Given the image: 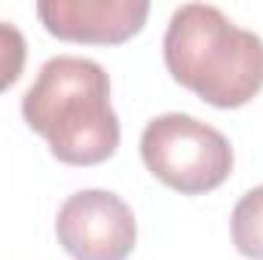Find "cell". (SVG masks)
<instances>
[{
  "label": "cell",
  "mask_w": 263,
  "mask_h": 260,
  "mask_svg": "<svg viewBox=\"0 0 263 260\" xmlns=\"http://www.w3.org/2000/svg\"><path fill=\"white\" fill-rule=\"evenodd\" d=\"M22 117L67 165H98L120 147L107 70L83 55H55L22 95Z\"/></svg>",
  "instance_id": "6da1fadb"
},
{
  "label": "cell",
  "mask_w": 263,
  "mask_h": 260,
  "mask_svg": "<svg viewBox=\"0 0 263 260\" xmlns=\"http://www.w3.org/2000/svg\"><path fill=\"white\" fill-rule=\"evenodd\" d=\"M162 55L168 73L214 107H242L263 89V40L211 3L172 12Z\"/></svg>",
  "instance_id": "7a4b0ae2"
},
{
  "label": "cell",
  "mask_w": 263,
  "mask_h": 260,
  "mask_svg": "<svg viewBox=\"0 0 263 260\" xmlns=\"http://www.w3.org/2000/svg\"><path fill=\"white\" fill-rule=\"evenodd\" d=\"M141 156L153 178L196 196L220 187L233 172V147L223 132L190 114H162L141 135Z\"/></svg>",
  "instance_id": "3957f363"
},
{
  "label": "cell",
  "mask_w": 263,
  "mask_h": 260,
  "mask_svg": "<svg viewBox=\"0 0 263 260\" xmlns=\"http://www.w3.org/2000/svg\"><path fill=\"white\" fill-rule=\"evenodd\" d=\"M55 236L73 260H126L138 239V224L117 193L80 190L59 208Z\"/></svg>",
  "instance_id": "277c9868"
},
{
  "label": "cell",
  "mask_w": 263,
  "mask_h": 260,
  "mask_svg": "<svg viewBox=\"0 0 263 260\" xmlns=\"http://www.w3.org/2000/svg\"><path fill=\"white\" fill-rule=\"evenodd\" d=\"M37 15L43 28L73 43H123L135 37L147 15V0H40Z\"/></svg>",
  "instance_id": "5b68a950"
},
{
  "label": "cell",
  "mask_w": 263,
  "mask_h": 260,
  "mask_svg": "<svg viewBox=\"0 0 263 260\" xmlns=\"http://www.w3.org/2000/svg\"><path fill=\"white\" fill-rule=\"evenodd\" d=\"M25 59H28V43L25 34L9 25L0 22V92H6L25 70Z\"/></svg>",
  "instance_id": "52a82bcc"
},
{
  "label": "cell",
  "mask_w": 263,
  "mask_h": 260,
  "mask_svg": "<svg viewBox=\"0 0 263 260\" xmlns=\"http://www.w3.org/2000/svg\"><path fill=\"white\" fill-rule=\"evenodd\" d=\"M230 230H233V245L239 254L263 260V184L248 190L236 202Z\"/></svg>",
  "instance_id": "8992f818"
}]
</instances>
